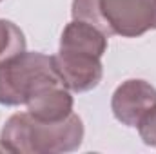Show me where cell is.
Returning <instances> with one entry per match:
<instances>
[{
	"mask_svg": "<svg viewBox=\"0 0 156 154\" xmlns=\"http://www.w3.org/2000/svg\"><path fill=\"white\" fill-rule=\"evenodd\" d=\"M83 140V123L75 113L60 121H40L29 113L13 114L0 132L2 147L18 154H56L76 151Z\"/></svg>",
	"mask_w": 156,
	"mask_h": 154,
	"instance_id": "cell-1",
	"label": "cell"
},
{
	"mask_svg": "<svg viewBox=\"0 0 156 154\" xmlns=\"http://www.w3.org/2000/svg\"><path fill=\"white\" fill-rule=\"evenodd\" d=\"M71 13L107 37L136 38L156 29V0H73Z\"/></svg>",
	"mask_w": 156,
	"mask_h": 154,
	"instance_id": "cell-2",
	"label": "cell"
},
{
	"mask_svg": "<svg viewBox=\"0 0 156 154\" xmlns=\"http://www.w3.org/2000/svg\"><path fill=\"white\" fill-rule=\"evenodd\" d=\"M62 83L53 58L42 53H20L0 62V103L22 105L40 87Z\"/></svg>",
	"mask_w": 156,
	"mask_h": 154,
	"instance_id": "cell-3",
	"label": "cell"
},
{
	"mask_svg": "<svg viewBox=\"0 0 156 154\" xmlns=\"http://www.w3.org/2000/svg\"><path fill=\"white\" fill-rule=\"evenodd\" d=\"M53 67L60 78L62 85L73 93H87L94 89L104 75L100 56L80 53V51H64L51 56Z\"/></svg>",
	"mask_w": 156,
	"mask_h": 154,
	"instance_id": "cell-4",
	"label": "cell"
},
{
	"mask_svg": "<svg viewBox=\"0 0 156 154\" xmlns=\"http://www.w3.org/2000/svg\"><path fill=\"white\" fill-rule=\"evenodd\" d=\"M156 107V89L145 80H127L113 94L111 109L120 123L138 127L142 118Z\"/></svg>",
	"mask_w": 156,
	"mask_h": 154,
	"instance_id": "cell-5",
	"label": "cell"
},
{
	"mask_svg": "<svg viewBox=\"0 0 156 154\" xmlns=\"http://www.w3.org/2000/svg\"><path fill=\"white\" fill-rule=\"evenodd\" d=\"M27 113L40 121H60L73 113V96L62 83H49L26 102Z\"/></svg>",
	"mask_w": 156,
	"mask_h": 154,
	"instance_id": "cell-6",
	"label": "cell"
},
{
	"mask_svg": "<svg viewBox=\"0 0 156 154\" xmlns=\"http://www.w3.org/2000/svg\"><path fill=\"white\" fill-rule=\"evenodd\" d=\"M60 49L89 53V54L102 58L107 49V35L87 22L73 20L71 24L66 26V29L62 33Z\"/></svg>",
	"mask_w": 156,
	"mask_h": 154,
	"instance_id": "cell-7",
	"label": "cell"
},
{
	"mask_svg": "<svg viewBox=\"0 0 156 154\" xmlns=\"http://www.w3.org/2000/svg\"><path fill=\"white\" fill-rule=\"evenodd\" d=\"M26 51L24 33L9 20H0V62Z\"/></svg>",
	"mask_w": 156,
	"mask_h": 154,
	"instance_id": "cell-8",
	"label": "cell"
},
{
	"mask_svg": "<svg viewBox=\"0 0 156 154\" xmlns=\"http://www.w3.org/2000/svg\"><path fill=\"white\" fill-rule=\"evenodd\" d=\"M138 131L145 145L156 147V107L142 118V121L138 123Z\"/></svg>",
	"mask_w": 156,
	"mask_h": 154,
	"instance_id": "cell-9",
	"label": "cell"
},
{
	"mask_svg": "<svg viewBox=\"0 0 156 154\" xmlns=\"http://www.w3.org/2000/svg\"><path fill=\"white\" fill-rule=\"evenodd\" d=\"M0 2H2V0H0Z\"/></svg>",
	"mask_w": 156,
	"mask_h": 154,
	"instance_id": "cell-10",
	"label": "cell"
}]
</instances>
